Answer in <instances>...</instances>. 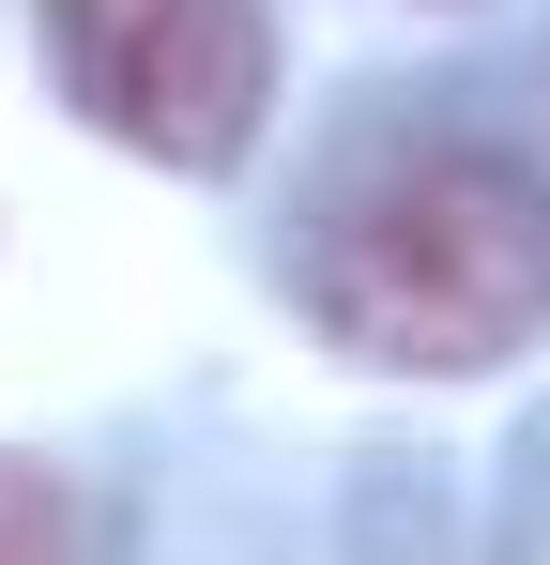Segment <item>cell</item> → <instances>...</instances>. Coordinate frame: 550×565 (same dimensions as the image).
Here are the masks:
<instances>
[{"label": "cell", "instance_id": "cell-1", "mask_svg": "<svg viewBox=\"0 0 550 565\" xmlns=\"http://www.w3.org/2000/svg\"><path fill=\"white\" fill-rule=\"evenodd\" d=\"M306 306L352 367H505L550 321V184L505 153H398L306 245Z\"/></svg>", "mask_w": 550, "mask_h": 565}, {"label": "cell", "instance_id": "cell-2", "mask_svg": "<svg viewBox=\"0 0 550 565\" xmlns=\"http://www.w3.org/2000/svg\"><path fill=\"white\" fill-rule=\"evenodd\" d=\"M31 15H46V62H62L77 122H107L123 153L214 184L261 138V93H275L261 0H31Z\"/></svg>", "mask_w": 550, "mask_h": 565}, {"label": "cell", "instance_id": "cell-3", "mask_svg": "<svg viewBox=\"0 0 550 565\" xmlns=\"http://www.w3.org/2000/svg\"><path fill=\"white\" fill-rule=\"evenodd\" d=\"M0 565H62V504L31 459H0Z\"/></svg>", "mask_w": 550, "mask_h": 565}]
</instances>
